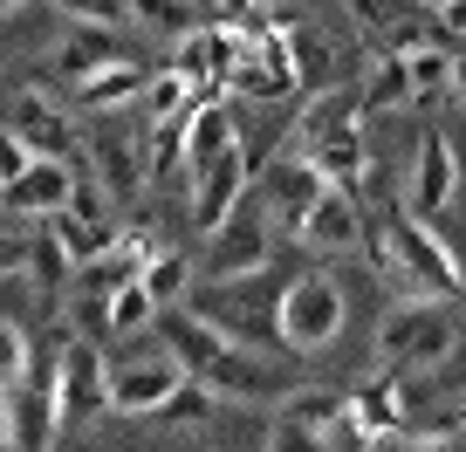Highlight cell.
<instances>
[{"instance_id": "obj_28", "label": "cell", "mask_w": 466, "mask_h": 452, "mask_svg": "<svg viewBox=\"0 0 466 452\" xmlns=\"http://www.w3.org/2000/svg\"><path fill=\"white\" fill-rule=\"evenodd\" d=\"M145 288L158 295V308L192 302V288H199V261H192V254H178V247H158V261L145 267Z\"/></svg>"}, {"instance_id": "obj_15", "label": "cell", "mask_w": 466, "mask_h": 452, "mask_svg": "<svg viewBox=\"0 0 466 452\" xmlns=\"http://www.w3.org/2000/svg\"><path fill=\"white\" fill-rule=\"evenodd\" d=\"M69 192H76V158H35L15 186H0V213H21V226H28V219L62 213Z\"/></svg>"}, {"instance_id": "obj_11", "label": "cell", "mask_w": 466, "mask_h": 452, "mask_svg": "<svg viewBox=\"0 0 466 452\" xmlns=\"http://www.w3.org/2000/svg\"><path fill=\"white\" fill-rule=\"evenodd\" d=\"M254 192V158H248V145H233V151H219L213 165H199L192 172V186H186V206H192V226L199 234H213V226H227L233 219V206Z\"/></svg>"}, {"instance_id": "obj_14", "label": "cell", "mask_w": 466, "mask_h": 452, "mask_svg": "<svg viewBox=\"0 0 466 452\" xmlns=\"http://www.w3.org/2000/svg\"><path fill=\"white\" fill-rule=\"evenodd\" d=\"M364 83L357 89H343V83H322L316 96L295 110V124H289V145L295 151H309V145H322V137H343V131H364Z\"/></svg>"}, {"instance_id": "obj_10", "label": "cell", "mask_w": 466, "mask_h": 452, "mask_svg": "<svg viewBox=\"0 0 466 452\" xmlns=\"http://www.w3.org/2000/svg\"><path fill=\"white\" fill-rule=\"evenodd\" d=\"M343 432L350 446H391L398 432H411V397H405V377L398 370H384V377L357 384L350 391V411H343Z\"/></svg>"}, {"instance_id": "obj_16", "label": "cell", "mask_w": 466, "mask_h": 452, "mask_svg": "<svg viewBox=\"0 0 466 452\" xmlns=\"http://www.w3.org/2000/svg\"><path fill=\"white\" fill-rule=\"evenodd\" d=\"M357 240H364V192L322 186L316 206H309V219H302V247H316V254H350Z\"/></svg>"}, {"instance_id": "obj_35", "label": "cell", "mask_w": 466, "mask_h": 452, "mask_svg": "<svg viewBox=\"0 0 466 452\" xmlns=\"http://www.w3.org/2000/svg\"><path fill=\"white\" fill-rule=\"evenodd\" d=\"M69 21H110V28H124V7L131 0H56Z\"/></svg>"}, {"instance_id": "obj_38", "label": "cell", "mask_w": 466, "mask_h": 452, "mask_svg": "<svg viewBox=\"0 0 466 452\" xmlns=\"http://www.w3.org/2000/svg\"><path fill=\"white\" fill-rule=\"evenodd\" d=\"M452 96H460V103H466V42H460V48H452Z\"/></svg>"}, {"instance_id": "obj_25", "label": "cell", "mask_w": 466, "mask_h": 452, "mask_svg": "<svg viewBox=\"0 0 466 452\" xmlns=\"http://www.w3.org/2000/svg\"><path fill=\"white\" fill-rule=\"evenodd\" d=\"M21 275H28L48 302H56V295L76 281V261H69V247L56 240V226H48V219H35V234H28V267H21Z\"/></svg>"}, {"instance_id": "obj_29", "label": "cell", "mask_w": 466, "mask_h": 452, "mask_svg": "<svg viewBox=\"0 0 466 452\" xmlns=\"http://www.w3.org/2000/svg\"><path fill=\"white\" fill-rule=\"evenodd\" d=\"M411 7H419V0H343V15H350V28L364 35V42H370V48H378V42H384V35H391V28H398V21H405V15H411Z\"/></svg>"}, {"instance_id": "obj_33", "label": "cell", "mask_w": 466, "mask_h": 452, "mask_svg": "<svg viewBox=\"0 0 466 452\" xmlns=\"http://www.w3.org/2000/svg\"><path fill=\"white\" fill-rule=\"evenodd\" d=\"M384 452H466L460 432H439V425H411V432H398Z\"/></svg>"}, {"instance_id": "obj_9", "label": "cell", "mask_w": 466, "mask_h": 452, "mask_svg": "<svg viewBox=\"0 0 466 452\" xmlns=\"http://www.w3.org/2000/svg\"><path fill=\"white\" fill-rule=\"evenodd\" d=\"M316 192H322V172L295 145H281L275 158L261 165V178H254V199L275 213L281 240H302V219H309V206H316Z\"/></svg>"}, {"instance_id": "obj_21", "label": "cell", "mask_w": 466, "mask_h": 452, "mask_svg": "<svg viewBox=\"0 0 466 452\" xmlns=\"http://www.w3.org/2000/svg\"><path fill=\"white\" fill-rule=\"evenodd\" d=\"M131 48H124V28H110V21H69V42H62V75H96L110 69V62H124Z\"/></svg>"}, {"instance_id": "obj_2", "label": "cell", "mask_w": 466, "mask_h": 452, "mask_svg": "<svg viewBox=\"0 0 466 452\" xmlns=\"http://www.w3.org/2000/svg\"><path fill=\"white\" fill-rule=\"evenodd\" d=\"M281 288H289V281H275L268 267L261 275H240V281H199V288H192V308H199L219 336H233V343H248V350H261V357H289V343H281Z\"/></svg>"}, {"instance_id": "obj_4", "label": "cell", "mask_w": 466, "mask_h": 452, "mask_svg": "<svg viewBox=\"0 0 466 452\" xmlns=\"http://www.w3.org/2000/svg\"><path fill=\"white\" fill-rule=\"evenodd\" d=\"M275 247H281L275 213H268V206L248 192V199L233 206V219H227V226H213V234H206L199 281H240V275H261V267L275 261Z\"/></svg>"}, {"instance_id": "obj_27", "label": "cell", "mask_w": 466, "mask_h": 452, "mask_svg": "<svg viewBox=\"0 0 466 452\" xmlns=\"http://www.w3.org/2000/svg\"><path fill=\"white\" fill-rule=\"evenodd\" d=\"M405 62H411V110H432L452 89V42H425V48H411Z\"/></svg>"}, {"instance_id": "obj_5", "label": "cell", "mask_w": 466, "mask_h": 452, "mask_svg": "<svg viewBox=\"0 0 466 452\" xmlns=\"http://www.w3.org/2000/svg\"><path fill=\"white\" fill-rule=\"evenodd\" d=\"M343 322H350V302H343V288H336V275L302 267V275L281 288V343H289V357L329 350L336 336H343Z\"/></svg>"}, {"instance_id": "obj_23", "label": "cell", "mask_w": 466, "mask_h": 452, "mask_svg": "<svg viewBox=\"0 0 466 452\" xmlns=\"http://www.w3.org/2000/svg\"><path fill=\"white\" fill-rule=\"evenodd\" d=\"M137 89H145V69L124 55V62H110V69H96V75H76V110H83V117H110L116 103H137Z\"/></svg>"}, {"instance_id": "obj_39", "label": "cell", "mask_w": 466, "mask_h": 452, "mask_svg": "<svg viewBox=\"0 0 466 452\" xmlns=\"http://www.w3.org/2000/svg\"><path fill=\"white\" fill-rule=\"evenodd\" d=\"M0 432H15V391H0Z\"/></svg>"}, {"instance_id": "obj_43", "label": "cell", "mask_w": 466, "mask_h": 452, "mask_svg": "<svg viewBox=\"0 0 466 452\" xmlns=\"http://www.w3.org/2000/svg\"><path fill=\"white\" fill-rule=\"evenodd\" d=\"M275 7H281V0H275Z\"/></svg>"}, {"instance_id": "obj_1", "label": "cell", "mask_w": 466, "mask_h": 452, "mask_svg": "<svg viewBox=\"0 0 466 452\" xmlns=\"http://www.w3.org/2000/svg\"><path fill=\"white\" fill-rule=\"evenodd\" d=\"M158 336H165V350L186 364V377L206 384L213 397H227V405H281V397L302 384V370H289L281 357H261V350H248V343L219 336L192 302L158 308Z\"/></svg>"}, {"instance_id": "obj_6", "label": "cell", "mask_w": 466, "mask_h": 452, "mask_svg": "<svg viewBox=\"0 0 466 452\" xmlns=\"http://www.w3.org/2000/svg\"><path fill=\"white\" fill-rule=\"evenodd\" d=\"M56 411H62V432H89V425L110 411V357L89 343V336H62L56 343Z\"/></svg>"}, {"instance_id": "obj_8", "label": "cell", "mask_w": 466, "mask_h": 452, "mask_svg": "<svg viewBox=\"0 0 466 452\" xmlns=\"http://www.w3.org/2000/svg\"><path fill=\"white\" fill-rule=\"evenodd\" d=\"M227 96L233 103H289V96H302L289 21H275V28L254 35V42H240V62H233V75H227Z\"/></svg>"}, {"instance_id": "obj_34", "label": "cell", "mask_w": 466, "mask_h": 452, "mask_svg": "<svg viewBox=\"0 0 466 452\" xmlns=\"http://www.w3.org/2000/svg\"><path fill=\"white\" fill-rule=\"evenodd\" d=\"M35 158H42V151H28V137H21L15 124H0V186H15Z\"/></svg>"}, {"instance_id": "obj_18", "label": "cell", "mask_w": 466, "mask_h": 452, "mask_svg": "<svg viewBox=\"0 0 466 452\" xmlns=\"http://www.w3.org/2000/svg\"><path fill=\"white\" fill-rule=\"evenodd\" d=\"M83 158H96L89 172H96L116 199H124L131 186H151V178H145V124H137V137L124 131V124H103L96 137H83Z\"/></svg>"}, {"instance_id": "obj_13", "label": "cell", "mask_w": 466, "mask_h": 452, "mask_svg": "<svg viewBox=\"0 0 466 452\" xmlns=\"http://www.w3.org/2000/svg\"><path fill=\"white\" fill-rule=\"evenodd\" d=\"M460 199V151H452L446 131H419V145H411V192L405 206L411 213H446V206Z\"/></svg>"}, {"instance_id": "obj_30", "label": "cell", "mask_w": 466, "mask_h": 452, "mask_svg": "<svg viewBox=\"0 0 466 452\" xmlns=\"http://www.w3.org/2000/svg\"><path fill=\"white\" fill-rule=\"evenodd\" d=\"M131 15L145 21V28H158V35H186V28H199V0H131Z\"/></svg>"}, {"instance_id": "obj_42", "label": "cell", "mask_w": 466, "mask_h": 452, "mask_svg": "<svg viewBox=\"0 0 466 452\" xmlns=\"http://www.w3.org/2000/svg\"><path fill=\"white\" fill-rule=\"evenodd\" d=\"M419 7H432V15H439V7H446V0H419Z\"/></svg>"}, {"instance_id": "obj_12", "label": "cell", "mask_w": 466, "mask_h": 452, "mask_svg": "<svg viewBox=\"0 0 466 452\" xmlns=\"http://www.w3.org/2000/svg\"><path fill=\"white\" fill-rule=\"evenodd\" d=\"M398 247H405V267H411V281H419V295L460 302L466 267H460V254L432 234V219H425V213H398Z\"/></svg>"}, {"instance_id": "obj_41", "label": "cell", "mask_w": 466, "mask_h": 452, "mask_svg": "<svg viewBox=\"0 0 466 452\" xmlns=\"http://www.w3.org/2000/svg\"><path fill=\"white\" fill-rule=\"evenodd\" d=\"M0 452H21V446H15V432H0Z\"/></svg>"}, {"instance_id": "obj_20", "label": "cell", "mask_w": 466, "mask_h": 452, "mask_svg": "<svg viewBox=\"0 0 466 452\" xmlns=\"http://www.w3.org/2000/svg\"><path fill=\"white\" fill-rule=\"evenodd\" d=\"M302 158L322 172V186H350V192H364V186H370V137H364V131L322 137V145H309Z\"/></svg>"}, {"instance_id": "obj_17", "label": "cell", "mask_w": 466, "mask_h": 452, "mask_svg": "<svg viewBox=\"0 0 466 452\" xmlns=\"http://www.w3.org/2000/svg\"><path fill=\"white\" fill-rule=\"evenodd\" d=\"M7 124H15V131L28 137V151H42V158H76V151H83L76 117L62 110L56 96H42V89H21L15 110H7Z\"/></svg>"}, {"instance_id": "obj_40", "label": "cell", "mask_w": 466, "mask_h": 452, "mask_svg": "<svg viewBox=\"0 0 466 452\" xmlns=\"http://www.w3.org/2000/svg\"><path fill=\"white\" fill-rule=\"evenodd\" d=\"M21 7H28V0H0V15H21Z\"/></svg>"}, {"instance_id": "obj_36", "label": "cell", "mask_w": 466, "mask_h": 452, "mask_svg": "<svg viewBox=\"0 0 466 452\" xmlns=\"http://www.w3.org/2000/svg\"><path fill=\"white\" fill-rule=\"evenodd\" d=\"M21 267H28V234H15V226H0V281H15Z\"/></svg>"}, {"instance_id": "obj_31", "label": "cell", "mask_w": 466, "mask_h": 452, "mask_svg": "<svg viewBox=\"0 0 466 452\" xmlns=\"http://www.w3.org/2000/svg\"><path fill=\"white\" fill-rule=\"evenodd\" d=\"M28 329H21L15 316H0V391H15V384H28Z\"/></svg>"}, {"instance_id": "obj_24", "label": "cell", "mask_w": 466, "mask_h": 452, "mask_svg": "<svg viewBox=\"0 0 466 452\" xmlns=\"http://www.w3.org/2000/svg\"><path fill=\"white\" fill-rule=\"evenodd\" d=\"M364 110L370 117H391V110H411V62L378 48L370 55V75H364Z\"/></svg>"}, {"instance_id": "obj_19", "label": "cell", "mask_w": 466, "mask_h": 452, "mask_svg": "<svg viewBox=\"0 0 466 452\" xmlns=\"http://www.w3.org/2000/svg\"><path fill=\"white\" fill-rule=\"evenodd\" d=\"M62 432V411H56V377H28L15 384V446L21 452H48Z\"/></svg>"}, {"instance_id": "obj_32", "label": "cell", "mask_w": 466, "mask_h": 452, "mask_svg": "<svg viewBox=\"0 0 466 452\" xmlns=\"http://www.w3.org/2000/svg\"><path fill=\"white\" fill-rule=\"evenodd\" d=\"M336 438L316 432V425H295V418H275V432H268V452H329Z\"/></svg>"}, {"instance_id": "obj_7", "label": "cell", "mask_w": 466, "mask_h": 452, "mask_svg": "<svg viewBox=\"0 0 466 452\" xmlns=\"http://www.w3.org/2000/svg\"><path fill=\"white\" fill-rule=\"evenodd\" d=\"M137 357H116L110 364V411H124V418H158L165 397L186 384V364H178L172 350H165V336H131Z\"/></svg>"}, {"instance_id": "obj_22", "label": "cell", "mask_w": 466, "mask_h": 452, "mask_svg": "<svg viewBox=\"0 0 466 452\" xmlns=\"http://www.w3.org/2000/svg\"><path fill=\"white\" fill-rule=\"evenodd\" d=\"M48 226H56V240L69 247V261H76V267L96 261V254H110V247H116V234H124V219H110V213H83V206H62V213H48Z\"/></svg>"}, {"instance_id": "obj_3", "label": "cell", "mask_w": 466, "mask_h": 452, "mask_svg": "<svg viewBox=\"0 0 466 452\" xmlns=\"http://www.w3.org/2000/svg\"><path fill=\"white\" fill-rule=\"evenodd\" d=\"M452 350H460V322H452V302H439V295H411L378 322L384 370H446Z\"/></svg>"}, {"instance_id": "obj_26", "label": "cell", "mask_w": 466, "mask_h": 452, "mask_svg": "<svg viewBox=\"0 0 466 452\" xmlns=\"http://www.w3.org/2000/svg\"><path fill=\"white\" fill-rule=\"evenodd\" d=\"M103 322H110L116 343H131V336H151V329H158V295L145 288V275L124 281V288L103 302Z\"/></svg>"}, {"instance_id": "obj_37", "label": "cell", "mask_w": 466, "mask_h": 452, "mask_svg": "<svg viewBox=\"0 0 466 452\" xmlns=\"http://www.w3.org/2000/svg\"><path fill=\"white\" fill-rule=\"evenodd\" d=\"M439 28H446V42H466V0H446V7H439Z\"/></svg>"}]
</instances>
